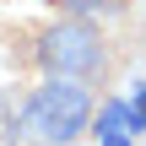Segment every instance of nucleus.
<instances>
[{
  "label": "nucleus",
  "instance_id": "nucleus-1",
  "mask_svg": "<svg viewBox=\"0 0 146 146\" xmlns=\"http://www.w3.org/2000/svg\"><path fill=\"white\" fill-rule=\"evenodd\" d=\"M92 87L87 81H65V76H43V87H33L22 98V114L11 125L16 146H76L92 130Z\"/></svg>",
  "mask_w": 146,
  "mask_h": 146
},
{
  "label": "nucleus",
  "instance_id": "nucleus-6",
  "mask_svg": "<svg viewBox=\"0 0 146 146\" xmlns=\"http://www.w3.org/2000/svg\"><path fill=\"white\" fill-rule=\"evenodd\" d=\"M0 146H16V141H11V130H5V119H0Z\"/></svg>",
  "mask_w": 146,
  "mask_h": 146
},
{
  "label": "nucleus",
  "instance_id": "nucleus-4",
  "mask_svg": "<svg viewBox=\"0 0 146 146\" xmlns=\"http://www.w3.org/2000/svg\"><path fill=\"white\" fill-rule=\"evenodd\" d=\"M60 5H65V16H87V22H92V16H119V11H125V0H60Z\"/></svg>",
  "mask_w": 146,
  "mask_h": 146
},
{
  "label": "nucleus",
  "instance_id": "nucleus-2",
  "mask_svg": "<svg viewBox=\"0 0 146 146\" xmlns=\"http://www.w3.org/2000/svg\"><path fill=\"white\" fill-rule=\"evenodd\" d=\"M27 65H38L43 76H65V81H98V76L108 70L103 27L87 22V16H60V22H49V27L33 33Z\"/></svg>",
  "mask_w": 146,
  "mask_h": 146
},
{
  "label": "nucleus",
  "instance_id": "nucleus-3",
  "mask_svg": "<svg viewBox=\"0 0 146 146\" xmlns=\"http://www.w3.org/2000/svg\"><path fill=\"white\" fill-rule=\"evenodd\" d=\"M125 125H130V103H119V98H108V103L92 114V135H98V141H103V135H119ZM125 135H130V130H125Z\"/></svg>",
  "mask_w": 146,
  "mask_h": 146
},
{
  "label": "nucleus",
  "instance_id": "nucleus-5",
  "mask_svg": "<svg viewBox=\"0 0 146 146\" xmlns=\"http://www.w3.org/2000/svg\"><path fill=\"white\" fill-rule=\"evenodd\" d=\"M98 146H130V135L119 130V135H103V141H98Z\"/></svg>",
  "mask_w": 146,
  "mask_h": 146
}]
</instances>
